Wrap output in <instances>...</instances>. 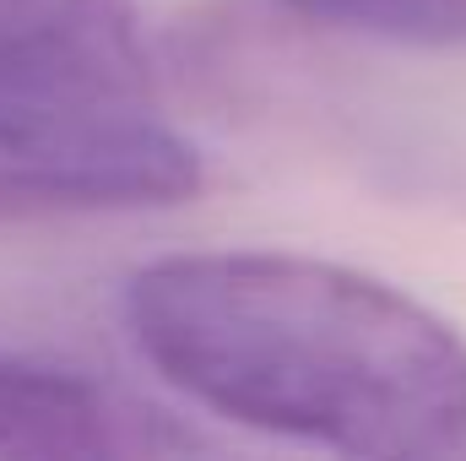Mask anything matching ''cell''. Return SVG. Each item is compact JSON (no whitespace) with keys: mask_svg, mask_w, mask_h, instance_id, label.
I'll list each match as a JSON object with an SVG mask.
<instances>
[{"mask_svg":"<svg viewBox=\"0 0 466 461\" xmlns=\"http://www.w3.org/2000/svg\"><path fill=\"white\" fill-rule=\"evenodd\" d=\"M136 353L196 407L337 456L466 451V337L434 304L342 261L196 250L125 288Z\"/></svg>","mask_w":466,"mask_h":461,"instance_id":"1","label":"cell"},{"mask_svg":"<svg viewBox=\"0 0 466 461\" xmlns=\"http://www.w3.org/2000/svg\"><path fill=\"white\" fill-rule=\"evenodd\" d=\"M207 185L196 141L152 104L0 98V223L179 207Z\"/></svg>","mask_w":466,"mask_h":461,"instance_id":"2","label":"cell"},{"mask_svg":"<svg viewBox=\"0 0 466 461\" xmlns=\"http://www.w3.org/2000/svg\"><path fill=\"white\" fill-rule=\"evenodd\" d=\"M0 98L152 104L136 0H0Z\"/></svg>","mask_w":466,"mask_h":461,"instance_id":"3","label":"cell"},{"mask_svg":"<svg viewBox=\"0 0 466 461\" xmlns=\"http://www.w3.org/2000/svg\"><path fill=\"white\" fill-rule=\"evenodd\" d=\"M196 446V435L93 374L0 358V461L163 456Z\"/></svg>","mask_w":466,"mask_h":461,"instance_id":"4","label":"cell"},{"mask_svg":"<svg viewBox=\"0 0 466 461\" xmlns=\"http://www.w3.org/2000/svg\"><path fill=\"white\" fill-rule=\"evenodd\" d=\"M293 16L407 49H466V0H282Z\"/></svg>","mask_w":466,"mask_h":461,"instance_id":"5","label":"cell"}]
</instances>
